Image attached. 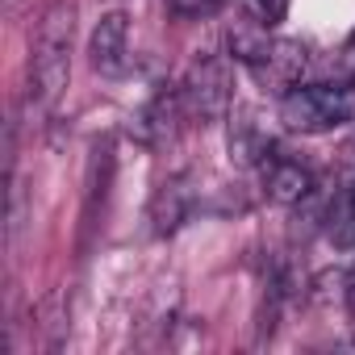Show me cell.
I'll list each match as a JSON object with an SVG mask.
<instances>
[{"instance_id": "cell-1", "label": "cell", "mask_w": 355, "mask_h": 355, "mask_svg": "<svg viewBox=\"0 0 355 355\" xmlns=\"http://www.w3.org/2000/svg\"><path fill=\"white\" fill-rule=\"evenodd\" d=\"M71 42H76V0H51L30 34V105L55 113L71 80Z\"/></svg>"}, {"instance_id": "cell-2", "label": "cell", "mask_w": 355, "mask_h": 355, "mask_svg": "<svg viewBox=\"0 0 355 355\" xmlns=\"http://www.w3.org/2000/svg\"><path fill=\"white\" fill-rule=\"evenodd\" d=\"M280 121L293 134H334L355 121V92L347 84H297L280 96Z\"/></svg>"}, {"instance_id": "cell-9", "label": "cell", "mask_w": 355, "mask_h": 355, "mask_svg": "<svg viewBox=\"0 0 355 355\" xmlns=\"http://www.w3.org/2000/svg\"><path fill=\"white\" fill-rule=\"evenodd\" d=\"M175 13H184V17H209L222 9V0H171Z\"/></svg>"}, {"instance_id": "cell-5", "label": "cell", "mask_w": 355, "mask_h": 355, "mask_svg": "<svg viewBox=\"0 0 355 355\" xmlns=\"http://www.w3.org/2000/svg\"><path fill=\"white\" fill-rule=\"evenodd\" d=\"M88 63L101 76H121L130 63V17L125 13H105L88 38Z\"/></svg>"}, {"instance_id": "cell-8", "label": "cell", "mask_w": 355, "mask_h": 355, "mask_svg": "<svg viewBox=\"0 0 355 355\" xmlns=\"http://www.w3.org/2000/svg\"><path fill=\"white\" fill-rule=\"evenodd\" d=\"M330 243L334 247H355V184L330 209Z\"/></svg>"}, {"instance_id": "cell-6", "label": "cell", "mask_w": 355, "mask_h": 355, "mask_svg": "<svg viewBox=\"0 0 355 355\" xmlns=\"http://www.w3.org/2000/svg\"><path fill=\"white\" fill-rule=\"evenodd\" d=\"M263 193L276 205H301L313 193V171L288 155H272L263 159Z\"/></svg>"}, {"instance_id": "cell-7", "label": "cell", "mask_w": 355, "mask_h": 355, "mask_svg": "<svg viewBox=\"0 0 355 355\" xmlns=\"http://www.w3.org/2000/svg\"><path fill=\"white\" fill-rule=\"evenodd\" d=\"M226 38H230V55H234L239 63H247V67H251V63L268 51V42H272V38H268V21H263V26H255V21H239V26H230Z\"/></svg>"}, {"instance_id": "cell-3", "label": "cell", "mask_w": 355, "mask_h": 355, "mask_svg": "<svg viewBox=\"0 0 355 355\" xmlns=\"http://www.w3.org/2000/svg\"><path fill=\"white\" fill-rule=\"evenodd\" d=\"M180 101H184V117L214 125L226 117L230 109V63L218 51H201L180 84Z\"/></svg>"}, {"instance_id": "cell-10", "label": "cell", "mask_w": 355, "mask_h": 355, "mask_svg": "<svg viewBox=\"0 0 355 355\" xmlns=\"http://www.w3.org/2000/svg\"><path fill=\"white\" fill-rule=\"evenodd\" d=\"M351 309H355V288H351Z\"/></svg>"}, {"instance_id": "cell-4", "label": "cell", "mask_w": 355, "mask_h": 355, "mask_svg": "<svg viewBox=\"0 0 355 355\" xmlns=\"http://www.w3.org/2000/svg\"><path fill=\"white\" fill-rule=\"evenodd\" d=\"M305 67H309L305 42H297V38H272L268 51L251 63V76H255L268 92H280V96H284V92H293V88L301 84Z\"/></svg>"}]
</instances>
